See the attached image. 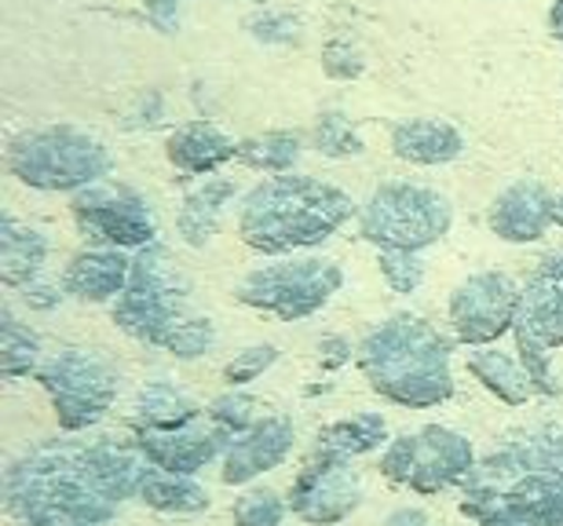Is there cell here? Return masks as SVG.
<instances>
[{
    "label": "cell",
    "mask_w": 563,
    "mask_h": 526,
    "mask_svg": "<svg viewBox=\"0 0 563 526\" xmlns=\"http://www.w3.org/2000/svg\"><path fill=\"white\" fill-rule=\"evenodd\" d=\"M201 406L187 391H179L168 380H151L140 388L136 406H132V432H179L198 424Z\"/></svg>",
    "instance_id": "obj_23"
},
{
    "label": "cell",
    "mask_w": 563,
    "mask_h": 526,
    "mask_svg": "<svg viewBox=\"0 0 563 526\" xmlns=\"http://www.w3.org/2000/svg\"><path fill=\"white\" fill-rule=\"evenodd\" d=\"M465 136L439 117H407L391 125V154L407 165H446L461 158Z\"/></svg>",
    "instance_id": "obj_20"
},
{
    "label": "cell",
    "mask_w": 563,
    "mask_h": 526,
    "mask_svg": "<svg viewBox=\"0 0 563 526\" xmlns=\"http://www.w3.org/2000/svg\"><path fill=\"white\" fill-rule=\"evenodd\" d=\"M377 267H380V278L391 286V293H418L421 282H424V260L418 253H399V249H385L377 256Z\"/></svg>",
    "instance_id": "obj_33"
},
{
    "label": "cell",
    "mask_w": 563,
    "mask_h": 526,
    "mask_svg": "<svg viewBox=\"0 0 563 526\" xmlns=\"http://www.w3.org/2000/svg\"><path fill=\"white\" fill-rule=\"evenodd\" d=\"M303 150V136L300 132H289V128H275V132H264V136H253V139H242L239 143V161L250 165L256 172H292Z\"/></svg>",
    "instance_id": "obj_28"
},
{
    "label": "cell",
    "mask_w": 563,
    "mask_h": 526,
    "mask_svg": "<svg viewBox=\"0 0 563 526\" xmlns=\"http://www.w3.org/2000/svg\"><path fill=\"white\" fill-rule=\"evenodd\" d=\"M132 443H136L140 454L154 468H162V472L198 475L206 465L223 457L231 435L209 421V424H190V428H179V432H136Z\"/></svg>",
    "instance_id": "obj_15"
},
{
    "label": "cell",
    "mask_w": 563,
    "mask_h": 526,
    "mask_svg": "<svg viewBox=\"0 0 563 526\" xmlns=\"http://www.w3.org/2000/svg\"><path fill=\"white\" fill-rule=\"evenodd\" d=\"M132 275V256L125 249H107V245H92V249L77 253L63 271L66 296L85 300V304H107L125 293Z\"/></svg>",
    "instance_id": "obj_18"
},
{
    "label": "cell",
    "mask_w": 563,
    "mask_h": 526,
    "mask_svg": "<svg viewBox=\"0 0 563 526\" xmlns=\"http://www.w3.org/2000/svg\"><path fill=\"white\" fill-rule=\"evenodd\" d=\"M385 439H388V424L380 413H352V417H344V421L325 424L314 446L333 450V454H344L355 461V457L380 450V443Z\"/></svg>",
    "instance_id": "obj_26"
},
{
    "label": "cell",
    "mask_w": 563,
    "mask_h": 526,
    "mask_svg": "<svg viewBox=\"0 0 563 526\" xmlns=\"http://www.w3.org/2000/svg\"><path fill=\"white\" fill-rule=\"evenodd\" d=\"M41 388L52 395L55 421L63 432H88L107 417L118 399V369L99 351L63 348L37 369Z\"/></svg>",
    "instance_id": "obj_11"
},
{
    "label": "cell",
    "mask_w": 563,
    "mask_h": 526,
    "mask_svg": "<svg viewBox=\"0 0 563 526\" xmlns=\"http://www.w3.org/2000/svg\"><path fill=\"white\" fill-rule=\"evenodd\" d=\"M352 216L358 209L347 190L314 176L282 172L242 198L239 238L264 256H292L330 242Z\"/></svg>",
    "instance_id": "obj_3"
},
{
    "label": "cell",
    "mask_w": 563,
    "mask_h": 526,
    "mask_svg": "<svg viewBox=\"0 0 563 526\" xmlns=\"http://www.w3.org/2000/svg\"><path fill=\"white\" fill-rule=\"evenodd\" d=\"M380 475L413 494L432 497L450 486H461L476 468V450L461 432L428 424L421 432H402L380 454Z\"/></svg>",
    "instance_id": "obj_10"
},
{
    "label": "cell",
    "mask_w": 563,
    "mask_h": 526,
    "mask_svg": "<svg viewBox=\"0 0 563 526\" xmlns=\"http://www.w3.org/2000/svg\"><path fill=\"white\" fill-rule=\"evenodd\" d=\"M114 169L107 143L74 125L30 128L11 139L8 172L33 190H85L103 183Z\"/></svg>",
    "instance_id": "obj_5"
},
{
    "label": "cell",
    "mask_w": 563,
    "mask_h": 526,
    "mask_svg": "<svg viewBox=\"0 0 563 526\" xmlns=\"http://www.w3.org/2000/svg\"><path fill=\"white\" fill-rule=\"evenodd\" d=\"M151 461L136 443L52 439L8 465L4 505L19 526H107L140 497Z\"/></svg>",
    "instance_id": "obj_1"
},
{
    "label": "cell",
    "mask_w": 563,
    "mask_h": 526,
    "mask_svg": "<svg viewBox=\"0 0 563 526\" xmlns=\"http://www.w3.org/2000/svg\"><path fill=\"white\" fill-rule=\"evenodd\" d=\"M209 421L217 424V428H223L234 439V435H245L250 428H256L264 417H261V402H256L253 395H245V391L231 388L228 395L212 399L209 402Z\"/></svg>",
    "instance_id": "obj_30"
},
{
    "label": "cell",
    "mask_w": 563,
    "mask_h": 526,
    "mask_svg": "<svg viewBox=\"0 0 563 526\" xmlns=\"http://www.w3.org/2000/svg\"><path fill=\"white\" fill-rule=\"evenodd\" d=\"M245 30H250V37L264 41V44H297L300 41V19H292L289 11H275V8L253 11V15L245 19Z\"/></svg>",
    "instance_id": "obj_34"
},
{
    "label": "cell",
    "mask_w": 563,
    "mask_h": 526,
    "mask_svg": "<svg viewBox=\"0 0 563 526\" xmlns=\"http://www.w3.org/2000/svg\"><path fill=\"white\" fill-rule=\"evenodd\" d=\"M363 505V475L352 457L314 446L289 486V512L308 526L344 523Z\"/></svg>",
    "instance_id": "obj_13"
},
{
    "label": "cell",
    "mask_w": 563,
    "mask_h": 526,
    "mask_svg": "<svg viewBox=\"0 0 563 526\" xmlns=\"http://www.w3.org/2000/svg\"><path fill=\"white\" fill-rule=\"evenodd\" d=\"M289 512V501H282L275 490H245V494L234 501L231 516L234 526H282Z\"/></svg>",
    "instance_id": "obj_32"
},
{
    "label": "cell",
    "mask_w": 563,
    "mask_h": 526,
    "mask_svg": "<svg viewBox=\"0 0 563 526\" xmlns=\"http://www.w3.org/2000/svg\"><path fill=\"white\" fill-rule=\"evenodd\" d=\"M358 238L399 253H421L428 245L443 242L454 227V205L432 187L421 183H380L358 205Z\"/></svg>",
    "instance_id": "obj_7"
},
{
    "label": "cell",
    "mask_w": 563,
    "mask_h": 526,
    "mask_svg": "<svg viewBox=\"0 0 563 526\" xmlns=\"http://www.w3.org/2000/svg\"><path fill=\"white\" fill-rule=\"evenodd\" d=\"M44 260H48V238L4 212L0 216V282L8 289H26L44 275Z\"/></svg>",
    "instance_id": "obj_21"
},
{
    "label": "cell",
    "mask_w": 563,
    "mask_h": 526,
    "mask_svg": "<svg viewBox=\"0 0 563 526\" xmlns=\"http://www.w3.org/2000/svg\"><path fill=\"white\" fill-rule=\"evenodd\" d=\"M234 194H239V187L223 176L198 183L176 212V234L190 245V249H206L212 242V234L220 231V220L234 201Z\"/></svg>",
    "instance_id": "obj_22"
},
{
    "label": "cell",
    "mask_w": 563,
    "mask_h": 526,
    "mask_svg": "<svg viewBox=\"0 0 563 526\" xmlns=\"http://www.w3.org/2000/svg\"><path fill=\"white\" fill-rule=\"evenodd\" d=\"M190 282L173 264V256L162 242H151L132 256V275L125 293L114 300V326L129 333L132 340L146 348H165L168 333L184 322L190 311Z\"/></svg>",
    "instance_id": "obj_6"
},
{
    "label": "cell",
    "mask_w": 563,
    "mask_h": 526,
    "mask_svg": "<svg viewBox=\"0 0 563 526\" xmlns=\"http://www.w3.org/2000/svg\"><path fill=\"white\" fill-rule=\"evenodd\" d=\"M143 11L162 33H173L179 26V0H143Z\"/></svg>",
    "instance_id": "obj_38"
},
{
    "label": "cell",
    "mask_w": 563,
    "mask_h": 526,
    "mask_svg": "<svg viewBox=\"0 0 563 526\" xmlns=\"http://www.w3.org/2000/svg\"><path fill=\"white\" fill-rule=\"evenodd\" d=\"M19 296L26 300V307H33V311H52L66 296V289H63V282H52L48 275H41L37 282L19 289Z\"/></svg>",
    "instance_id": "obj_37"
},
{
    "label": "cell",
    "mask_w": 563,
    "mask_h": 526,
    "mask_svg": "<svg viewBox=\"0 0 563 526\" xmlns=\"http://www.w3.org/2000/svg\"><path fill=\"white\" fill-rule=\"evenodd\" d=\"M319 358H322V369H341V366L352 362V344H347L344 337H322Z\"/></svg>",
    "instance_id": "obj_39"
},
{
    "label": "cell",
    "mask_w": 563,
    "mask_h": 526,
    "mask_svg": "<svg viewBox=\"0 0 563 526\" xmlns=\"http://www.w3.org/2000/svg\"><path fill=\"white\" fill-rule=\"evenodd\" d=\"M41 362H44L41 337L26 322L15 318V311L4 307L0 311V369H4V377L11 380L30 377V373L37 377Z\"/></svg>",
    "instance_id": "obj_27"
},
{
    "label": "cell",
    "mask_w": 563,
    "mask_h": 526,
    "mask_svg": "<svg viewBox=\"0 0 563 526\" xmlns=\"http://www.w3.org/2000/svg\"><path fill=\"white\" fill-rule=\"evenodd\" d=\"M292 439H297V428H292L289 417H264L245 435H234L228 450H223V486H245L256 475L275 472L292 454Z\"/></svg>",
    "instance_id": "obj_16"
},
{
    "label": "cell",
    "mask_w": 563,
    "mask_h": 526,
    "mask_svg": "<svg viewBox=\"0 0 563 526\" xmlns=\"http://www.w3.org/2000/svg\"><path fill=\"white\" fill-rule=\"evenodd\" d=\"M450 344L421 315H391L380 322L358 344V369H363L369 391L407 410H432L454 395V373H450Z\"/></svg>",
    "instance_id": "obj_4"
},
{
    "label": "cell",
    "mask_w": 563,
    "mask_h": 526,
    "mask_svg": "<svg viewBox=\"0 0 563 526\" xmlns=\"http://www.w3.org/2000/svg\"><path fill=\"white\" fill-rule=\"evenodd\" d=\"M553 220H556V227H563V194L556 198V205H553Z\"/></svg>",
    "instance_id": "obj_42"
},
{
    "label": "cell",
    "mask_w": 563,
    "mask_h": 526,
    "mask_svg": "<svg viewBox=\"0 0 563 526\" xmlns=\"http://www.w3.org/2000/svg\"><path fill=\"white\" fill-rule=\"evenodd\" d=\"M523 304V286L505 271L468 275L450 293V326L468 348H490L516 326Z\"/></svg>",
    "instance_id": "obj_14"
},
{
    "label": "cell",
    "mask_w": 563,
    "mask_h": 526,
    "mask_svg": "<svg viewBox=\"0 0 563 526\" xmlns=\"http://www.w3.org/2000/svg\"><path fill=\"white\" fill-rule=\"evenodd\" d=\"M165 158L179 176H212L228 161H239V143L209 121H190L168 136Z\"/></svg>",
    "instance_id": "obj_19"
},
{
    "label": "cell",
    "mask_w": 563,
    "mask_h": 526,
    "mask_svg": "<svg viewBox=\"0 0 563 526\" xmlns=\"http://www.w3.org/2000/svg\"><path fill=\"white\" fill-rule=\"evenodd\" d=\"M468 373L476 377L494 399L509 402V406H523V402L534 395V384H531V377H527L520 358L505 355L498 348H472Z\"/></svg>",
    "instance_id": "obj_24"
},
{
    "label": "cell",
    "mask_w": 563,
    "mask_h": 526,
    "mask_svg": "<svg viewBox=\"0 0 563 526\" xmlns=\"http://www.w3.org/2000/svg\"><path fill=\"white\" fill-rule=\"evenodd\" d=\"M549 33L563 41V0H553V8H549Z\"/></svg>",
    "instance_id": "obj_41"
},
{
    "label": "cell",
    "mask_w": 563,
    "mask_h": 526,
    "mask_svg": "<svg viewBox=\"0 0 563 526\" xmlns=\"http://www.w3.org/2000/svg\"><path fill=\"white\" fill-rule=\"evenodd\" d=\"M311 143L314 150L325 154V158H358V154L366 150L363 136H358L355 121L344 114V110H322L319 117H314V128H311Z\"/></svg>",
    "instance_id": "obj_29"
},
{
    "label": "cell",
    "mask_w": 563,
    "mask_h": 526,
    "mask_svg": "<svg viewBox=\"0 0 563 526\" xmlns=\"http://www.w3.org/2000/svg\"><path fill=\"white\" fill-rule=\"evenodd\" d=\"M385 526H428V516L421 508H410V505H402L396 508L391 516L385 519Z\"/></svg>",
    "instance_id": "obj_40"
},
{
    "label": "cell",
    "mask_w": 563,
    "mask_h": 526,
    "mask_svg": "<svg viewBox=\"0 0 563 526\" xmlns=\"http://www.w3.org/2000/svg\"><path fill=\"white\" fill-rule=\"evenodd\" d=\"M70 212L77 231L92 245L140 253L151 242H157V220L151 201L136 194L132 187H114V183L85 187L74 194Z\"/></svg>",
    "instance_id": "obj_12"
},
{
    "label": "cell",
    "mask_w": 563,
    "mask_h": 526,
    "mask_svg": "<svg viewBox=\"0 0 563 526\" xmlns=\"http://www.w3.org/2000/svg\"><path fill=\"white\" fill-rule=\"evenodd\" d=\"M217 340H220L217 322L206 318V315H187L173 333H168L165 351L176 355V358H184V362H190V358L209 355L212 348H217Z\"/></svg>",
    "instance_id": "obj_31"
},
{
    "label": "cell",
    "mask_w": 563,
    "mask_h": 526,
    "mask_svg": "<svg viewBox=\"0 0 563 526\" xmlns=\"http://www.w3.org/2000/svg\"><path fill=\"white\" fill-rule=\"evenodd\" d=\"M140 501L154 512H168V516H195V512H206L212 505L209 490L195 475H173L154 465L140 486Z\"/></svg>",
    "instance_id": "obj_25"
},
{
    "label": "cell",
    "mask_w": 563,
    "mask_h": 526,
    "mask_svg": "<svg viewBox=\"0 0 563 526\" xmlns=\"http://www.w3.org/2000/svg\"><path fill=\"white\" fill-rule=\"evenodd\" d=\"M275 362H278L275 344H253V348L239 351L228 366H223V377H228L231 388H242V384H253L256 377H264Z\"/></svg>",
    "instance_id": "obj_36"
},
{
    "label": "cell",
    "mask_w": 563,
    "mask_h": 526,
    "mask_svg": "<svg viewBox=\"0 0 563 526\" xmlns=\"http://www.w3.org/2000/svg\"><path fill=\"white\" fill-rule=\"evenodd\" d=\"M553 205H556V198L549 194V187L523 176L490 201L487 223L501 242H512V245L542 242L545 231L556 223Z\"/></svg>",
    "instance_id": "obj_17"
},
{
    "label": "cell",
    "mask_w": 563,
    "mask_h": 526,
    "mask_svg": "<svg viewBox=\"0 0 563 526\" xmlns=\"http://www.w3.org/2000/svg\"><path fill=\"white\" fill-rule=\"evenodd\" d=\"M512 337L534 391L556 399L560 380L553 369V351L563 348V249L542 256L527 278Z\"/></svg>",
    "instance_id": "obj_9"
},
{
    "label": "cell",
    "mask_w": 563,
    "mask_h": 526,
    "mask_svg": "<svg viewBox=\"0 0 563 526\" xmlns=\"http://www.w3.org/2000/svg\"><path fill=\"white\" fill-rule=\"evenodd\" d=\"M461 516L479 526H563V428L516 432L461 483Z\"/></svg>",
    "instance_id": "obj_2"
},
{
    "label": "cell",
    "mask_w": 563,
    "mask_h": 526,
    "mask_svg": "<svg viewBox=\"0 0 563 526\" xmlns=\"http://www.w3.org/2000/svg\"><path fill=\"white\" fill-rule=\"evenodd\" d=\"M366 70V55L352 37H333L322 48V74L333 81H355Z\"/></svg>",
    "instance_id": "obj_35"
},
{
    "label": "cell",
    "mask_w": 563,
    "mask_h": 526,
    "mask_svg": "<svg viewBox=\"0 0 563 526\" xmlns=\"http://www.w3.org/2000/svg\"><path fill=\"white\" fill-rule=\"evenodd\" d=\"M344 271L325 256H289V260L261 264L242 278L234 296L239 304L264 311L278 322H303L341 293Z\"/></svg>",
    "instance_id": "obj_8"
}]
</instances>
